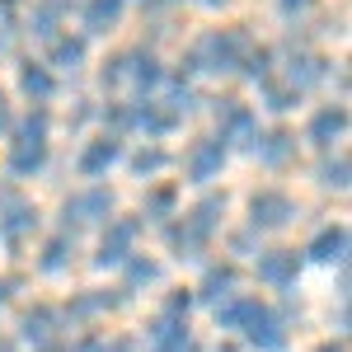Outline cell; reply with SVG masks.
Wrapping results in <instances>:
<instances>
[{
	"label": "cell",
	"mask_w": 352,
	"mask_h": 352,
	"mask_svg": "<svg viewBox=\"0 0 352 352\" xmlns=\"http://www.w3.org/2000/svg\"><path fill=\"white\" fill-rule=\"evenodd\" d=\"M244 52H249V38L244 33H207L197 47L188 52V66L184 71H217V76H226V71H240Z\"/></svg>",
	"instance_id": "6da1fadb"
},
{
	"label": "cell",
	"mask_w": 352,
	"mask_h": 352,
	"mask_svg": "<svg viewBox=\"0 0 352 352\" xmlns=\"http://www.w3.org/2000/svg\"><path fill=\"white\" fill-rule=\"evenodd\" d=\"M240 329L249 333V343L263 352H282V343H287V333H282V320L272 315L263 300L244 296V315H240Z\"/></svg>",
	"instance_id": "7a4b0ae2"
},
{
	"label": "cell",
	"mask_w": 352,
	"mask_h": 352,
	"mask_svg": "<svg viewBox=\"0 0 352 352\" xmlns=\"http://www.w3.org/2000/svg\"><path fill=\"white\" fill-rule=\"evenodd\" d=\"M292 217H296V202H292L287 192L263 188V192L249 197V226H254V230H277V226H287Z\"/></svg>",
	"instance_id": "3957f363"
},
{
	"label": "cell",
	"mask_w": 352,
	"mask_h": 352,
	"mask_svg": "<svg viewBox=\"0 0 352 352\" xmlns=\"http://www.w3.org/2000/svg\"><path fill=\"white\" fill-rule=\"evenodd\" d=\"M221 164H226V141H221V136H207V141H197L188 151V179L207 184V179L221 174Z\"/></svg>",
	"instance_id": "277c9868"
},
{
	"label": "cell",
	"mask_w": 352,
	"mask_h": 352,
	"mask_svg": "<svg viewBox=\"0 0 352 352\" xmlns=\"http://www.w3.org/2000/svg\"><path fill=\"white\" fill-rule=\"evenodd\" d=\"M132 240H136V221H113L104 244H99V268L127 263V258H132Z\"/></svg>",
	"instance_id": "5b68a950"
},
{
	"label": "cell",
	"mask_w": 352,
	"mask_h": 352,
	"mask_svg": "<svg viewBox=\"0 0 352 352\" xmlns=\"http://www.w3.org/2000/svg\"><path fill=\"white\" fill-rule=\"evenodd\" d=\"M113 212V192L109 188H89V192H76L66 197V221H104Z\"/></svg>",
	"instance_id": "8992f818"
},
{
	"label": "cell",
	"mask_w": 352,
	"mask_h": 352,
	"mask_svg": "<svg viewBox=\"0 0 352 352\" xmlns=\"http://www.w3.org/2000/svg\"><path fill=\"white\" fill-rule=\"evenodd\" d=\"M343 132H348V109H343V104H329V109H320L310 118V132L305 136H310L315 146H333Z\"/></svg>",
	"instance_id": "52a82bcc"
},
{
	"label": "cell",
	"mask_w": 352,
	"mask_h": 352,
	"mask_svg": "<svg viewBox=\"0 0 352 352\" xmlns=\"http://www.w3.org/2000/svg\"><path fill=\"white\" fill-rule=\"evenodd\" d=\"M296 268H300V258L292 249H272V254L258 258V277H263L268 287H292V282H296Z\"/></svg>",
	"instance_id": "ba28073f"
},
{
	"label": "cell",
	"mask_w": 352,
	"mask_h": 352,
	"mask_svg": "<svg viewBox=\"0 0 352 352\" xmlns=\"http://www.w3.org/2000/svg\"><path fill=\"white\" fill-rule=\"evenodd\" d=\"M254 155L268 164V169H282V164L296 155V136L292 132H268V136H254Z\"/></svg>",
	"instance_id": "9c48e42d"
},
{
	"label": "cell",
	"mask_w": 352,
	"mask_h": 352,
	"mask_svg": "<svg viewBox=\"0 0 352 352\" xmlns=\"http://www.w3.org/2000/svg\"><path fill=\"white\" fill-rule=\"evenodd\" d=\"M151 338H155V352H197L188 324H184V320H174V315H164Z\"/></svg>",
	"instance_id": "30bf717a"
},
{
	"label": "cell",
	"mask_w": 352,
	"mask_h": 352,
	"mask_svg": "<svg viewBox=\"0 0 352 352\" xmlns=\"http://www.w3.org/2000/svg\"><path fill=\"white\" fill-rule=\"evenodd\" d=\"M310 258H320V263H343V258H348V230H343V226H324V230L310 240Z\"/></svg>",
	"instance_id": "8fae6325"
},
{
	"label": "cell",
	"mask_w": 352,
	"mask_h": 352,
	"mask_svg": "<svg viewBox=\"0 0 352 352\" xmlns=\"http://www.w3.org/2000/svg\"><path fill=\"white\" fill-rule=\"evenodd\" d=\"M80 19H85V33H109L122 19V0H85Z\"/></svg>",
	"instance_id": "7c38bea8"
},
{
	"label": "cell",
	"mask_w": 352,
	"mask_h": 352,
	"mask_svg": "<svg viewBox=\"0 0 352 352\" xmlns=\"http://www.w3.org/2000/svg\"><path fill=\"white\" fill-rule=\"evenodd\" d=\"M122 155V146H118V136H104V141H89L85 146V155H80V174L85 179H94V174H104L113 160Z\"/></svg>",
	"instance_id": "4fadbf2b"
},
{
	"label": "cell",
	"mask_w": 352,
	"mask_h": 352,
	"mask_svg": "<svg viewBox=\"0 0 352 352\" xmlns=\"http://www.w3.org/2000/svg\"><path fill=\"white\" fill-rule=\"evenodd\" d=\"M47 164V141H14V151H10V169L28 179V174H38Z\"/></svg>",
	"instance_id": "5bb4252c"
},
{
	"label": "cell",
	"mask_w": 352,
	"mask_h": 352,
	"mask_svg": "<svg viewBox=\"0 0 352 352\" xmlns=\"http://www.w3.org/2000/svg\"><path fill=\"white\" fill-rule=\"evenodd\" d=\"M66 14H71V0H38V5H33V14H28V24H33L38 38H52L56 24H61Z\"/></svg>",
	"instance_id": "9a60e30c"
},
{
	"label": "cell",
	"mask_w": 352,
	"mask_h": 352,
	"mask_svg": "<svg viewBox=\"0 0 352 352\" xmlns=\"http://www.w3.org/2000/svg\"><path fill=\"white\" fill-rule=\"evenodd\" d=\"M221 141H230V136H254V113L235 104V99H221Z\"/></svg>",
	"instance_id": "2e32d148"
},
{
	"label": "cell",
	"mask_w": 352,
	"mask_h": 352,
	"mask_svg": "<svg viewBox=\"0 0 352 352\" xmlns=\"http://www.w3.org/2000/svg\"><path fill=\"white\" fill-rule=\"evenodd\" d=\"M122 76H132L141 89H155V85L164 80V71H160V61H155V52H132V56H122Z\"/></svg>",
	"instance_id": "e0dca14e"
},
{
	"label": "cell",
	"mask_w": 352,
	"mask_h": 352,
	"mask_svg": "<svg viewBox=\"0 0 352 352\" xmlns=\"http://www.w3.org/2000/svg\"><path fill=\"white\" fill-rule=\"evenodd\" d=\"M0 207H5V217H0V230H5V235H24V230H33L38 212H33L28 202H19V197H0Z\"/></svg>",
	"instance_id": "ac0fdd59"
},
{
	"label": "cell",
	"mask_w": 352,
	"mask_h": 352,
	"mask_svg": "<svg viewBox=\"0 0 352 352\" xmlns=\"http://www.w3.org/2000/svg\"><path fill=\"white\" fill-rule=\"evenodd\" d=\"M19 89H24L28 99H38V104H43V99H52L56 80H52V71H47V66H33V61H28V66H19Z\"/></svg>",
	"instance_id": "d6986e66"
},
{
	"label": "cell",
	"mask_w": 352,
	"mask_h": 352,
	"mask_svg": "<svg viewBox=\"0 0 352 352\" xmlns=\"http://www.w3.org/2000/svg\"><path fill=\"white\" fill-rule=\"evenodd\" d=\"M292 89H305V85H315V80H324L329 76V61L324 56H310V52H300V56H292Z\"/></svg>",
	"instance_id": "ffe728a7"
},
{
	"label": "cell",
	"mask_w": 352,
	"mask_h": 352,
	"mask_svg": "<svg viewBox=\"0 0 352 352\" xmlns=\"http://www.w3.org/2000/svg\"><path fill=\"white\" fill-rule=\"evenodd\" d=\"M52 66L56 71H80L85 66V38H52Z\"/></svg>",
	"instance_id": "44dd1931"
},
{
	"label": "cell",
	"mask_w": 352,
	"mask_h": 352,
	"mask_svg": "<svg viewBox=\"0 0 352 352\" xmlns=\"http://www.w3.org/2000/svg\"><path fill=\"white\" fill-rule=\"evenodd\" d=\"M235 296V268H212L202 277V300H230Z\"/></svg>",
	"instance_id": "7402d4cb"
},
{
	"label": "cell",
	"mask_w": 352,
	"mask_h": 352,
	"mask_svg": "<svg viewBox=\"0 0 352 352\" xmlns=\"http://www.w3.org/2000/svg\"><path fill=\"white\" fill-rule=\"evenodd\" d=\"M132 122H136V127H146L151 136H164L169 127H174V113L155 109V104H141V109H132Z\"/></svg>",
	"instance_id": "603a6c76"
},
{
	"label": "cell",
	"mask_w": 352,
	"mask_h": 352,
	"mask_svg": "<svg viewBox=\"0 0 352 352\" xmlns=\"http://www.w3.org/2000/svg\"><path fill=\"white\" fill-rule=\"evenodd\" d=\"M221 212H226V197H207V202H197V207H192V226H197V230H202V235H207V240H212V230H217V217Z\"/></svg>",
	"instance_id": "cb8c5ba5"
},
{
	"label": "cell",
	"mask_w": 352,
	"mask_h": 352,
	"mask_svg": "<svg viewBox=\"0 0 352 352\" xmlns=\"http://www.w3.org/2000/svg\"><path fill=\"white\" fill-rule=\"evenodd\" d=\"M52 324H56L52 310H28L24 315V338L28 343H47V338H52Z\"/></svg>",
	"instance_id": "d4e9b609"
},
{
	"label": "cell",
	"mask_w": 352,
	"mask_h": 352,
	"mask_svg": "<svg viewBox=\"0 0 352 352\" xmlns=\"http://www.w3.org/2000/svg\"><path fill=\"white\" fill-rule=\"evenodd\" d=\"M71 254H76V240L56 235V240L47 244V254H43V268H47V272H61L66 263H71Z\"/></svg>",
	"instance_id": "484cf974"
},
{
	"label": "cell",
	"mask_w": 352,
	"mask_h": 352,
	"mask_svg": "<svg viewBox=\"0 0 352 352\" xmlns=\"http://www.w3.org/2000/svg\"><path fill=\"white\" fill-rule=\"evenodd\" d=\"M263 94H268V109H277V113H287V109H296V104H300V89H292V85L263 80Z\"/></svg>",
	"instance_id": "4316f807"
},
{
	"label": "cell",
	"mask_w": 352,
	"mask_h": 352,
	"mask_svg": "<svg viewBox=\"0 0 352 352\" xmlns=\"http://www.w3.org/2000/svg\"><path fill=\"white\" fill-rule=\"evenodd\" d=\"M240 66H244V76H254V80H268V71H272V52H268V47H249Z\"/></svg>",
	"instance_id": "83f0119b"
},
{
	"label": "cell",
	"mask_w": 352,
	"mask_h": 352,
	"mask_svg": "<svg viewBox=\"0 0 352 352\" xmlns=\"http://www.w3.org/2000/svg\"><path fill=\"white\" fill-rule=\"evenodd\" d=\"M320 184L324 188H348V160L338 155V160H324L320 164Z\"/></svg>",
	"instance_id": "f1b7e54d"
},
{
	"label": "cell",
	"mask_w": 352,
	"mask_h": 352,
	"mask_svg": "<svg viewBox=\"0 0 352 352\" xmlns=\"http://www.w3.org/2000/svg\"><path fill=\"white\" fill-rule=\"evenodd\" d=\"M47 127H52V122H47V113H43V109L28 113L24 122H19V141H47Z\"/></svg>",
	"instance_id": "f546056e"
},
{
	"label": "cell",
	"mask_w": 352,
	"mask_h": 352,
	"mask_svg": "<svg viewBox=\"0 0 352 352\" xmlns=\"http://www.w3.org/2000/svg\"><path fill=\"white\" fill-rule=\"evenodd\" d=\"M160 277V263H151V258H132L127 263V282L132 287H146V282H155Z\"/></svg>",
	"instance_id": "4dcf8cb0"
},
{
	"label": "cell",
	"mask_w": 352,
	"mask_h": 352,
	"mask_svg": "<svg viewBox=\"0 0 352 352\" xmlns=\"http://www.w3.org/2000/svg\"><path fill=\"white\" fill-rule=\"evenodd\" d=\"M132 164H136V174H160L164 164H169V155H164V151H141Z\"/></svg>",
	"instance_id": "1f68e13d"
},
{
	"label": "cell",
	"mask_w": 352,
	"mask_h": 352,
	"mask_svg": "<svg viewBox=\"0 0 352 352\" xmlns=\"http://www.w3.org/2000/svg\"><path fill=\"white\" fill-rule=\"evenodd\" d=\"M146 207H151V212H169V207H174V188H155Z\"/></svg>",
	"instance_id": "d6a6232c"
},
{
	"label": "cell",
	"mask_w": 352,
	"mask_h": 352,
	"mask_svg": "<svg viewBox=\"0 0 352 352\" xmlns=\"http://www.w3.org/2000/svg\"><path fill=\"white\" fill-rule=\"evenodd\" d=\"M10 127H14V113H10V99L0 94V136L10 132Z\"/></svg>",
	"instance_id": "836d02e7"
},
{
	"label": "cell",
	"mask_w": 352,
	"mask_h": 352,
	"mask_svg": "<svg viewBox=\"0 0 352 352\" xmlns=\"http://www.w3.org/2000/svg\"><path fill=\"white\" fill-rule=\"evenodd\" d=\"M310 5H315V0H282V10H287V14H300V10H310Z\"/></svg>",
	"instance_id": "e575fe53"
},
{
	"label": "cell",
	"mask_w": 352,
	"mask_h": 352,
	"mask_svg": "<svg viewBox=\"0 0 352 352\" xmlns=\"http://www.w3.org/2000/svg\"><path fill=\"white\" fill-rule=\"evenodd\" d=\"M141 5H146V10H160V5H169V0H141Z\"/></svg>",
	"instance_id": "d590c367"
},
{
	"label": "cell",
	"mask_w": 352,
	"mask_h": 352,
	"mask_svg": "<svg viewBox=\"0 0 352 352\" xmlns=\"http://www.w3.org/2000/svg\"><path fill=\"white\" fill-rule=\"evenodd\" d=\"M202 5H212V10H217V5H230V0H202Z\"/></svg>",
	"instance_id": "8d00e7d4"
},
{
	"label": "cell",
	"mask_w": 352,
	"mask_h": 352,
	"mask_svg": "<svg viewBox=\"0 0 352 352\" xmlns=\"http://www.w3.org/2000/svg\"><path fill=\"white\" fill-rule=\"evenodd\" d=\"M320 352H343V348H338V343H329V348H320Z\"/></svg>",
	"instance_id": "74e56055"
},
{
	"label": "cell",
	"mask_w": 352,
	"mask_h": 352,
	"mask_svg": "<svg viewBox=\"0 0 352 352\" xmlns=\"http://www.w3.org/2000/svg\"><path fill=\"white\" fill-rule=\"evenodd\" d=\"M217 352H240V348H217Z\"/></svg>",
	"instance_id": "f35d334b"
},
{
	"label": "cell",
	"mask_w": 352,
	"mask_h": 352,
	"mask_svg": "<svg viewBox=\"0 0 352 352\" xmlns=\"http://www.w3.org/2000/svg\"><path fill=\"white\" fill-rule=\"evenodd\" d=\"M0 352H10V348H5V343H0Z\"/></svg>",
	"instance_id": "ab89813d"
},
{
	"label": "cell",
	"mask_w": 352,
	"mask_h": 352,
	"mask_svg": "<svg viewBox=\"0 0 352 352\" xmlns=\"http://www.w3.org/2000/svg\"><path fill=\"white\" fill-rule=\"evenodd\" d=\"M52 352H56V348H52Z\"/></svg>",
	"instance_id": "60d3db41"
}]
</instances>
